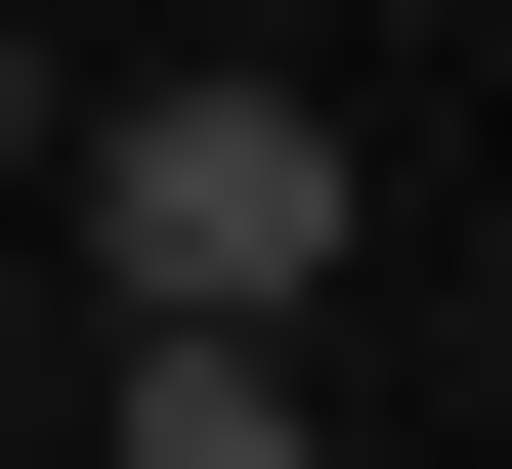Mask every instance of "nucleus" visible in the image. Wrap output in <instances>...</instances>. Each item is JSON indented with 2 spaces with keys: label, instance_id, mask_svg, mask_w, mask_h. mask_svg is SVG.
<instances>
[{
  "label": "nucleus",
  "instance_id": "obj_1",
  "mask_svg": "<svg viewBox=\"0 0 512 469\" xmlns=\"http://www.w3.org/2000/svg\"><path fill=\"white\" fill-rule=\"evenodd\" d=\"M86 256L128 299H342V86H86Z\"/></svg>",
  "mask_w": 512,
  "mask_h": 469
},
{
  "label": "nucleus",
  "instance_id": "obj_2",
  "mask_svg": "<svg viewBox=\"0 0 512 469\" xmlns=\"http://www.w3.org/2000/svg\"><path fill=\"white\" fill-rule=\"evenodd\" d=\"M0 171H43V0H0Z\"/></svg>",
  "mask_w": 512,
  "mask_h": 469
}]
</instances>
